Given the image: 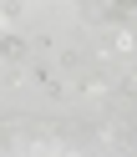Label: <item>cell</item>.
Instances as JSON below:
<instances>
[{"label":"cell","instance_id":"1","mask_svg":"<svg viewBox=\"0 0 137 157\" xmlns=\"http://www.w3.org/2000/svg\"><path fill=\"white\" fill-rule=\"evenodd\" d=\"M21 51H25L21 36H0V56H21Z\"/></svg>","mask_w":137,"mask_h":157},{"label":"cell","instance_id":"2","mask_svg":"<svg viewBox=\"0 0 137 157\" xmlns=\"http://www.w3.org/2000/svg\"><path fill=\"white\" fill-rule=\"evenodd\" d=\"M112 10H117V15H127V10H137V0H112Z\"/></svg>","mask_w":137,"mask_h":157}]
</instances>
